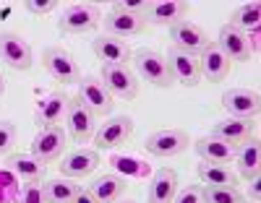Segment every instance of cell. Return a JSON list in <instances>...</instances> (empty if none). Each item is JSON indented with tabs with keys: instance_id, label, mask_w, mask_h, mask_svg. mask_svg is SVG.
I'll list each match as a JSON object with an SVG mask.
<instances>
[{
	"instance_id": "1",
	"label": "cell",
	"mask_w": 261,
	"mask_h": 203,
	"mask_svg": "<svg viewBox=\"0 0 261 203\" xmlns=\"http://www.w3.org/2000/svg\"><path fill=\"white\" fill-rule=\"evenodd\" d=\"M144 11H146V3H115L110 13L102 16L105 34L123 42L130 37H139L146 29Z\"/></svg>"
},
{
	"instance_id": "2",
	"label": "cell",
	"mask_w": 261,
	"mask_h": 203,
	"mask_svg": "<svg viewBox=\"0 0 261 203\" xmlns=\"http://www.w3.org/2000/svg\"><path fill=\"white\" fill-rule=\"evenodd\" d=\"M130 63H134V73L136 78L151 83V86H157V89H170L172 83V73H170V68H167V60L162 52L157 50H136L134 55H130Z\"/></svg>"
},
{
	"instance_id": "3",
	"label": "cell",
	"mask_w": 261,
	"mask_h": 203,
	"mask_svg": "<svg viewBox=\"0 0 261 203\" xmlns=\"http://www.w3.org/2000/svg\"><path fill=\"white\" fill-rule=\"evenodd\" d=\"M188 143H191V138L183 128H160L146 135L144 149H146V154L157 156V159H172V156L183 154L188 149Z\"/></svg>"
},
{
	"instance_id": "4",
	"label": "cell",
	"mask_w": 261,
	"mask_h": 203,
	"mask_svg": "<svg viewBox=\"0 0 261 203\" xmlns=\"http://www.w3.org/2000/svg\"><path fill=\"white\" fill-rule=\"evenodd\" d=\"M63 123H65V133L73 138V143H89L97 133V118L86 109V104L79 97H68Z\"/></svg>"
},
{
	"instance_id": "5",
	"label": "cell",
	"mask_w": 261,
	"mask_h": 203,
	"mask_svg": "<svg viewBox=\"0 0 261 203\" xmlns=\"http://www.w3.org/2000/svg\"><path fill=\"white\" fill-rule=\"evenodd\" d=\"M102 24V11L92 3H73L65 6L58 21V29L63 34H86Z\"/></svg>"
},
{
	"instance_id": "6",
	"label": "cell",
	"mask_w": 261,
	"mask_h": 203,
	"mask_svg": "<svg viewBox=\"0 0 261 203\" xmlns=\"http://www.w3.org/2000/svg\"><path fill=\"white\" fill-rule=\"evenodd\" d=\"M99 81L105 83V89L113 94V99H123L130 102L139 94V78L130 71L128 65H102L99 71Z\"/></svg>"
},
{
	"instance_id": "7",
	"label": "cell",
	"mask_w": 261,
	"mask_h": 203,
	"mask_svg": "<svg viewBox=\"0 0 261 203\" xmlns=\"http://www.w3.org/2000/svg\"><path fill=\"white\" fill-rule=\"evenodd\" d=\"M42 65L47 68V73L58 81V83H79L84 78L79 60L65 50V47H47L42 55Z\"/></svg>"
},
{
	"instance_id": "8",
	"label": "cell",
	"mask_w": 261,
	"mask_h": 203,
	"mask_svg": "<svg viewBox=\"0 0 261 203\" xmlns=\"http://www.w3.org/2000/svg\"><path fill=\"white\" fill-rule=\"evenodd\" d=\"M0 63L13 71H29L34 63L32 44L16 32H0Z\"/></svg>"
},
{
	"instance_id": "9",
	"label": "cell",
	"mask_w": 261,
	"mask_h": 203,
	"mask_svg": "<svg viewBox=\"0 0 261 203\" xmlns=\"http://www.w3.org/2000/svg\"><path fill=\"white\" fill-rule=\"evenodd\" d=\"M65 141H68V133H65L63 125H53V128H39V133L34 135L32 141V156L42 164H53L63 156V149H65Z\"/></svg>"
},
{
	"instance_id": "10",
	"label": "cell",
	"mask_w": 261,
	"mask_h": 203,
	"mask_svg": "<svg viewBox=\"0 0 261 203\" xmlns=\"http://www.w3.org/2000/svg\"><path fill=\"white\" fill-rule=\"evenodd\" d=\"M76 97L86 104V109H89L94 118L110 115L113 104H115L113 94L105 89V83L99 81V76H84V78L79 81V94H76Z\"/></svg>"
},
{
	"instance_id": "11",
	"label": "cell",
	"mask_w": 261,
	"mask_h": 203,
	"mask_svg": "<svg viewBox=\"0 0 261 203\" xmlns=\"http://www.w3.org/2000/svg\"><path fill=\"white\" fill-rule=\"evenodd\" d=\"M188 11H191V6L186 3V0H154V3H146L144 18L151 26L170 29V26L180 24V21H186Z\"/></svg>"
},
{
	"instance_id": "12",
	"label": "cell",
	"mask_w": 261,
	"mask_h": 203,
	"mask_svg": "<svg viewBox=\"0 0 261 203\" xmlns=\"http://www.w3.org/2000/svg\"><path fill=\"white\" fill-rule=\"evenodd\" d=\"M222 107L230 112V118H241V120H256L261 112V97L251 89H227L222 94Z\"/></svg>"
},
{
	"instance_id": "13",
	"label": "cell",
	"mask_w": 261,
	"mask_h": 203,
	"mask_svg": "<svg viewBox=\"0 0 261 203\" xmlns=\"http://www.w3.org/2000/svg\"><path fill=\"white\" fill-rule=\"evenodd\" d=\"M134 128H136V125H134V120H130L128 115L105 120V123L97 128V133H94V146H97V151L123 146L130 135H134Z\"/></svg>"
},
{
	"instance_id": "14",
	"label": "cell",
	"mask_w": 261,
	"mask_h": 203,
	"mask_svg": "<svg viewBox=\"0 0 261 203\" xmlns=\"http://www.w3.org/2000/svg\"><path fill=\"white\" fill-rule=\"evenodd\" d=\"M97 167H99V151L97 149L79 146V149L68 151L60 159V177L81 180V177H89Z\"/></svg>"
},
{
	"instance_id": "15",
	"label": "cell",
	"mask_w": 261,
	"mask_h": 203,
	"mask_svg": "<svg viewBox=\"0 0 261 203\" xmlns=\"http://www.w3.org/2000/svg\"><path fill=\"white\" fill-rule=\"evenodd\" d=\"M170 39H172V44H175V50L188 52V55H199L212 42L206 29L193 24V21H188V18L180 21V24H175V26H170Z\"/></svg>"
},
{
	"instance_id": "16",
	"label": "cell",
	"mask_w": 261,
	"mask_h": 203,
	"mask_svg": "<svg viewBox=\"0 0 261 203\" xmlns=\"http://www.w3.org/2000/svg\"><path fill=\"white\" fill-rule=\"evenodd\" d=\"M196 60H199V73H201V78H206V81H212V83H220V81H225L227 76H230V60L225 57V52L217 47L214 42H209L206 47L196 55Z\"/></svg>"
},
{
	"instance_id": "17",
	"label": "cell",
	"mask_w": 261,
	"mask_h": 203,
	"mask_svg": "<svg viewBox=\"0 0 261 203\" xmlns=\"http://www.w3.org/2000/svg\"><path fill=\"white\" fill-rule=\"evenodd\" d=\"M167 60V68L172 73V81L175 83H183V86H196L201 81V73H199V60L196 55H188V52H180V50H167L165 55Z\"/></svg>"
},
{
	"instance_id": "18",
	"label": "cell",
	"mask_w": 261,
	"mask_h": 203,
	"mask_svg": "<svg viewBox=\"0 0 261 203\" xmlns=\"http://www.w3.org/2000/svg\"><path fill=\"white\" fill-rule=\"evenodd\" d=\"M214 44L225 52V57H227L230 63H232V60H235V63H248V60L253 57V55H251V44H248V34L232 29L230 24H225V26L220 29Z\"/></svg>"
},
{
	"instance_id": "19",
	"label": "cell",
	"mask_w": 261,
	"mask_h": 203,
	"mask_svg": "<svg viewBox=\"0 0 261 203\" xmlns=\"http://www.w3.org/2000/svg\"><path fill=\"white\" fill-rule=\"evenodd\" d=\"M180 190V180L178 172L170 167H160L154 172V177L149 180V190H146V200L149 203H172Z\"/></svg>"
},
{
	"instance_id": "20",
	"label": "cell",
	"mask_w": 261,
	"mask_h": 203,
	"mask_svg": "<svg viewBox=\"0 0 261 203\" xmlns=\"http://www.w3.org/2000/svg\"><path fill=\"white\" fill-rule=\"evenodd\" d=\"M92 52L97 55V60H102V65H128L130 55H134L128 42L107 37V34H102L92 42Z\"/></svg>"
},
{
	"instance_id": "21",
	"label": "cell",
	"mask_w": 261,
	"mask_h": 203,
	"mask_svg": "<svg viewBox=\"0 0 261 203\" xmlns=\"http://www.w3.org/2000/svg\"><path fill=\"white\" fill-rule=\"evenodd\" d=\"M65 107H68V97L63 92H50L47 97H42L34 112V123L39 128H53L65 120Z\"/></svg>"
},
{
	"instance_id": "22",
	"label": "cell",
	"mask_w": 261,
	"mask_h": 203,
	"mask_svg": "<svg viewBox=\"0 0 261 203\" xmlns=\"http://www.w3.org/2000/svg\"><path fill=\"white\" fill-rule=\"evenodd\" d=\"M212 135H217V138H222L225 143L238 149L241 143L251 141L256 135V123L253 120H241V118H227V120L217 123L212 128Z\"/></svg>"
},
{
	"instance_id": "23",
	"label": "cell",
	"mask_w": 261,
	"mask_h": 203,
	"mask_svg": "<svg viewBox=\"0 0 261 203\" xmlns=\"http://www.w3.org/2000/svg\"><path fill=\"white\" fill-rule=\"evenodd\" d=\"M196 154L201 156V162H209V164H230L235 159V146L225 143L222 138H217V135H201V138H196L193 143Z\"/></svg>"
},
{
	"instance_id": "24",
	"label": "cell",
	"mask_w": 261,
	"mask_h": 203,
	"mask_svg": "<svg viewBox=\"0 0 261 203\" xmlns=\"http://www.w3.org/2000/svg\"><path fill=\"white\" fill-rule=\"evenodd\" d=\"M89 193L97 198V203H115L125 195V188H128V180L115 175V172H105L99 177H94L89 185Z\"/></svg>"
},
{
	"instance_id": "25",
	"label": "cell",
	"mask_w": 261,
	"mask_h": 203,
	"mask_svg": "<svg viewBox=\"0 0 261 203\" xmlns=\"http://www.w3.org/2000/svg\"><path fill=\"white\" fill-rule=\"evenodd\" d=\"M238 164V177H243V180H253L258 177L261 172V143H258V135H253L251 141L241 143L235 149V159Z\"/></svg>"
},
{
	"instance_id": "26",
	"label": "cell",
	"mask_w": 261,
	"mask_h": 203,
	"mask_svg": "<svg viewBox=\"0 0 261 203\" xmlns=\"http://www.w3.org/2000/svg\"><path fill=\"white\" fill-rule=\"evenodd\" d=\"M8 167H11V172L21 180V183H42V180H45V169H47L32 154H16V156H11Z\"/></svg>"
},
{
	"instance_id": "27",
	"label": "cell",
	"mask_w": 261,
	"mask_h": 203,
	"mask_svg": "<svg viewBox=\"0 0 261 203\" xmlns=\"http://www.w3.org/2000/svg\"><path fill=\"white\" fill-rule=\"evenodd\" d=\"M196 175L204 185H220V188H238L241 177H238L230 167L225 164H209V162H201L196 167Z\"/></svg>"
},
{
	"instance_id": "28",
	"label": "cell",
	"mask_w": 261,
	"mask_h": 203,
	"mask_svg": "<svg viewBox=\"0 0 261 203\" xmlns=\"http://www.w3.org/2000/svg\"><path fill=\"white\" fill-rule=\"evenodd\" d=\"M227 24H230L232 29H238V32H243V34L258 32V26H261V3H258V0H253V3L238 6V8L230 13Z\"/></svg>"
},
{
	"instance_id": "29",
	"label": "cell",
	"mask_w": 261,
	"mask_h": 203,
	"mask_svg": "<svg viewBox=\"0 0 261 203\" xmlns=\"http://www.w3.org/2000/svg\"><path fill=\"white\" fill-rule=\"evenodd\" d=\"M81 185H76L68 177H55L42 183V193H45V203H71L73 195L79 193Z\"/></svg>"
},
{
	"instance_id": "30",
	"label": "cell",
	"mask_w": 261,
	"mask_h": 203,
	"mask_svg": "<svg viewBox=\"0 0 261 203\" xmlns=\"http://www.w3.org/2000/svg\"><path fill=\"white\" fill-rule=\"evenodd\" d=\"M206 203H246L238 188H220V185H204Z\"/></svg>"
},
{
	"instance_id": "31",
	"label": "cell",
	"mask_w": 261,
	"mask_h": 203,
	"mask_svg": "<svg viewBox=\"0 0 261 203\" xmlns=\"http://www.w3.org/2000/svg\"><path fill=\"white\" fill-rule=\"evenodd\" d=\"M18 143V130L11 120H0V159L8 156Z\"/></svg>"
},
{
	"instance_id": "32",
	"label": "cell",
	"mask_w": 261,
	"mask_h": 203,
	"mask_svg": "<svg viewBox=\"0 0 261 203\" xmlns=\"http://www.w3.org/2000/svg\"><path fill=\"white\" fill-rule=\"evenodd\" d=\"M172 203H206L204 200V185H186V188H180Z\"/></svg>"
},
{
	"instance_id": "33",
	"label": "cell",
	"mask_w": 261,
	"mask_h": 203,
	"mask_svg": "<svg viewBox=\"0 0 261 203\" xmlns=\"http://www.w3.org/2000/svg\"><path fill=\"white\" fill-rule=\"evenodd\" d=\"M18 203H45V193H42V183H27L21 190Z\"/></svg>"
},
{
	"instance_id": "34",
	"label": "cell",
	"mask_w": 261,
	"mask_h": 203,
	"mask_svg": "<svg viewBox=\"0 0 261 203\" xmlns=\"http://www.w3.org/2000/svg\"><path fill=\"white\" fill-rule=\"evenodd\" d=\"M58 8V3L55 0H45V3H37V0H29L27 3V11L29 13H34V16H45V13H53Z\"/></svg>"
},
{
	"instance_id": "35",
	"label": "cell",
	"mask_w": 261,
	"mask_h": 203,
	"mask_svg": "<svg viewBox=\"0 0 261 203\" xmlns=\"http://www.w3.org/2000/svg\"><path fill=\"white\" fill-rule=\"evenodd\" d=\"M248 198L246 200H251V203H258L261 200V183H258V177H253V180H248Z\"/></svg>"
},
{
	"instance_id": "36",
	"label": "cell",
	"mask_w": 261,
	"mask_h": 203,
	"mask_svg": "<svg viewBox=\"0 0 261 203\" xmlns=\"http://www.w3.org/2000/svg\"><path fill=\"white\" fill-rule=\"evenodd\" d=\"M71 203H97V198L89 193V188H79V193L73 195Z\"/></svg>"
},
{
	"instance_id": "37",
	"label": "cell",
	"mask_w": 261,
	"mask_h": 203,
	"mask_svg": "<svg viewBox=\"0 0 261 203\" xmlns=\"http://www.w3.org/2000/svg\"><path fill=\"white\" fill-rule=\"evenodd\" d=\"M6 94V78H3V73H0V97Z\"/></svg>"
},
{
	"instance_id": "38",
	"label": "cell",
	"mask_w": 261,
	"mask_h": 203,
	"mask_svg": "<svg viewBox=\"0 0 261 203\" xmlns=\"http://www.w3.org/2000/svg\"><path fill=\"white\" fill-rule=\"evenodd\" d=\"M115 203H136V200H115Z\"/></svg>"
},
{
	"instance_id": "39",
	"label": "cell",
	"mask_w": 261,
	"mask_h": 203,
	"mask_svg": "<svg viewBox=\"0 0 261 203\" xmlns=\"http://www.w3.org/2000/svg\"><path fill=\"white\" fill-rule=\"evenodd\" d=\"M246 203H251V200H246Z\"/></svg>"
}]
</instances>
